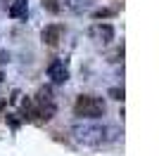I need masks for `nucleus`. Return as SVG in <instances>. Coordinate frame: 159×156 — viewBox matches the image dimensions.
<instances>
[{
    "instance_id": "obj_5",
    "label": "nucleus",
    "mask_w": 159,
    "mask_h": 156,
    "mask_svg": "<svg viewBox=\"0 0 159 156\" xmlns=\"http://www.w3.org/2000/svg\"><path fill=\"white\" fill-rule=\"evenodd\" d=\"M62 36H64V26L62 24H48L45 28H43V33H40V38H43V43L50 47L60 45Z\"/></svg>"
},
{
    "instance_id": "obj_4",
    "label": "nucleus",
    "mask_w": 159,
    "mask_h": 156,
    "mask_svg": "<svg viewBox=\"0 0 159 156\" xmlns=\"http://www.w3.org/2000/svg\"><path fill=\"white\" fill-rule=\"evenodd\" d=\"M102 132H105V128H100V125H76L74 128V135L83 142H98V140H102Z\"/></svg>"
},
{
    "instance_id": "obj_8",
    "label": "nucleus",
    "mask_w": 159,
    "mask_h": 156,
    "mask_svg": "<svg viewBox=\"0 0 159 156\" xmlns=\"http://www.w3.org/2000/svg\"><path fill=\"white\" fill-rule=\"evenodd\" d=\"M60 2H62V0H43V7H45L48 12L57 14V12H60Z\"/></svg>"
},
{
    "instance_id": "obj_7",
    "label": "nucleus",
    "mask_w": 159,
    "mask_h": 156,
    "mask_svg": "<svg viewBox=\"0 0 159 156\" xmlns=\"http://www.w3.org/2000/svg\"><path fill=\"white\" fill-rule=\"evenodd\" d=\"M7 14H10L12 19H26V14H29V0H14L12 5H10V10H7Z\"/></svg>"
},
{
    "instance_id": "obj_10",
    "label": "nucleus",
    "mask_w": 159,
    "mask_h": 156,
    "mask_svg": "<svg viewBox=\"0 0 159 156\" xmlns=\"http://www.w3.org/2000/svg\"><path fill=\"white\" fill-rule=\"evenodd\" d=\"M109 95H112L114 99H124V90H121V88H112V90H109Z\"/></svg>"
},
{
    "instance_id": "obj_6",
    "label": "nucleus",
    "mask_w": 159,
    "mask_h": 156,
    "mask_svg": "<svg viewBox=\"0 0 159 156\" xmlns=\"http://www.w3.org/2000/svg\"><path fill=\"white\" fill-rule=\"evenodd\" d=\"M48 76L52 78V83H66L69 80V69H66L64 59H55L48 66Z\"/></svg>"
},
{
    "instance_id": "obj_9",
    "label": "nucleus",
    "mask_w": 159,
    "mask_h": 156,
    "mask_svg": "<svg viewBox=\"0 0 159 156\" xmlns=\"http://www.w3.org/2000/svg\"><path fill=\"white\" fill-rule=\"evenodd\" d=\"M112 14H114L112 10H98V12H95L93 17H95V19H102V17H112Z\"/></svg>"
},
{
    "instance_id": "obj_2",
    "label": "nucleus",
    "mask_w": 159,
    "mask_h": 156,
    "mask_svg": "<svg viewBox=\"0 0 159 156\" xmlns=\"http://www.w3.org/2000/svg\"><path fill=\"white\" fill-rule=\"evenodd\" d=\"M55 111H57V106H55L52 90H50V88H40V90L36 92V97H33V106H31V111H29V116H36V118H40V121H50V118L55 116Z\"/></svg>"
},
{
    "instance_id": "obj_11",
    "label": "nucleus",
    "mask_w": 159,
    "mask_h": 156,
    "mask_svg": "<svg viewBox=\"0 0 159 156\" xmlns=\"http://www.w3.org/2000/svg\"><path fill=\"white\" fill-rule=\"evenodd\" d=\"M2 109H5V104H2V102H0V114H2Z\"/></svg>"
},
{
    "instance_id": "obj_1",
    "label": "nucleus",
    "mask_w": 159,
    "mask_h": 156,
    "mask_svg": "<svg viewBox=\"0 0 159 156\" xmlns=\"http://www.w3.org/2000/svg\"><path fill=\"white\" fill-rule=\"evenodd\" d=\"M105 99L98 95H79V99L74 102V114L79 118H88V121L105 116Z\"/></svg>"
},
{
    "instance_id": "obj_3",
    "label": "nucleus",
    "mask_w": 159,
    "mask_h": 156,
    "mask_svg": "<svg viewBox=\"0 0 159 156\" xmlns=\"http://www.w3.org/2000/svg\"><path fill=\"white\" fill-rule=\"evenodd\" d=\"M90 38L95 40V43H102V45H107V43H112L114 40V26L112 24H102V21H98V24L90 26Z\"/></svg>"
},
{
    "instance_id": "obj_12",
    "label": "nucleus",
    "mask_w": 159,
    "mask_h": 156,
    "mask_svg": "<svg viewBox=\"0 0 159 156\" xmlns=\"http://www.w3.org/2000/svg\"><path fill=\"white\" fill-rule=\"evenodd\" d=\"M0 83H2V73H0Z\"/></svg>"
}]
</instances>
